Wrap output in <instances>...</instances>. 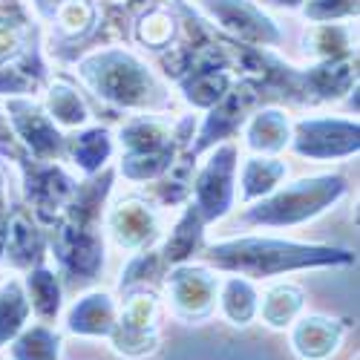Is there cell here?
I'll list each match as a JSON object with an SVG mask.
<instances>
[{
  "instance_id": "cell-18",
  "label": "cell",
  "mask_w": 360,
  "mask_h": 360,
  "mask_svg": "<svg viewBox=\"0 0 360 360\" xmlns=\"http://www.w3.org/2000/svg\"><path fill=\"white\" fill-rule=\"evenodd\" d=\"M357 86V64L352 55L335 61H317L303 72L306 101H340Z\"/></svg>"
},
{
  "instance_id": "cell-31",
  "label": "cell",
  "mask_w": 360,
  "mask_h": 360,
  "mask_svg": "<svg viewBox=\"0 0 360 360\" xmlns=\"http://www.w3.org/2000/svg\"><path fill=\"white\" fill-rule=\"evenodd\" d=\"M173 35H176V20L165 9H150L136 23V41L144 49H170Z\"/></svg>"
},
{
  "instance_id": "cell-7",
  "label": "cell",
  "mask_w": 360,
  "mask_h": 360,
  "mask_svg": "<svg viewBox=\"0 0 360 360\" xmlns=\"http://www.w3.org/2000/svg\"><path fill=\"white\" fill-rule=\"evenodd\" d=\"M115 354L141 360L159 352L162 332H159V297L150 288L124 291L122 309H118L115 326L107 335Z\"/></svg>"
},
{
  "instance_id": "cell-1",
  "label": "cell",
  "mask_w": 360,
  "mask_h": 360,
  "mask_svg": "<svg viewBox=\"0 0 360 360\" xmlns=\"http://www.w3.org/2000/svg\"><path fill=\"white\" fill-rule=\"evenodd\" d=\"M115 170L104 167L75 185V193L49 225V248L70 285H89L104 271V211L112 193Z\"/></svg>"
},
{
  "instance_id": "cell-23",
  "label": "cell",
  "mask_w": 360,
  "mask_h": 360,
  "mask_svg": "<svg viewBox=\"0 0 360 360\" xmlns=\"http://www.w3.org/2000/svg\"><path fill=\"white\" fill-rule=\"evenodd\" d=\"M217 303H219V314L236 326V328H245L257 320L259 311V291L254 285V280L248 277H228L219 280V294H217Z\"/></svg>"
},
{
  "instance_id": "cell-2",
  "label": "cell",
  "mask_w": 360,
  "mask_h": 360,
  "mask_svg": "<svg viewBox=\"0 0 360 360\" xmlns=\"http://www.w3.org/2000/svg\"><path fill=\"white\" fill-rule=\"evenodd\" d=\"M199 254L217 271L239 274L254 283L294 274V271H309V268H343L354 262L352 248L297 243V239L257 236V233L217 239L211 245H202Z\"/></svg>"
},
{
  "instance_id": "cell-35",
  "label": "cell",
  "mask_w": 360,
  "mask_h": 360,
  "mask_svg": "<svg viewBox=\"0 0 360 360\" xmlns=\"http://www.w3.org/2000/svg\"><path fill=\"white\" fill-rule=\"evenodd\" d=\"M26 46V26L15 20H0V64H9Z\"/></svg>"
},
{
  "instance_id": "cell-33",
  "label": "cell",
  "mask_w": 360,
  "mask_h": 360,
  "mask_svg": "<svg viewBox=\"0 0 360 360\" xmlns=\"http://www.w3.org/2000/svg\"><path fill=\"white\" fill-rule=\"evenodd\" d=\"M191 182H193V159H176L173 167L159 179V199L165 205H179L191 196Z\"/></svg>"
},
{
  "instance_id": "cell-38",
  "label": "cell",
  "mask_w": 360,
  "mask_h": 360,
  "mask_svg": "<svg viewBox=\"0 0 360 360\" xmlns=\"http://www.w3.org/2000/svg\"><path fill=\"white\" fill-rule=\"evenodd\" d=\"M67 4V0H32V6H35V12L44 18V20H55V15H58V9H61Z\"/></svg>"
},
{
  "instance_id": "cell-9",
  "label": "cell",
  "mask_w": 360,
  "mask_h": 360,
  "mask_svg": "<svg viewBox=\"0 0 360 360\" xmlns=\"http://www.w3.org/2000/svg\"><path fill=\"white\" fill-rule=\"evenodd\" d=\"M165 291H167L170 314L179 323L199 326L217 314L219 277L211 265H196V262L170 265Z\"/></svg>"
},
{
  "instance_id": "cell-27",
  "label": "cell",
  "mask_w": 360,
  "mask_h": 360,
  "mask_svg": "<svg viewBox=\"0 0 360 360\" xmlns=\"http://www.w3.org/2000/svg\"><path fill=\"white\" fill-rule=\"evenodd\" d=\"M61 352H64V338L49 323L26 326L9 343L12 360H61Z\"/></svg>"
},
{
  "instance_id": "cell-29",
  "label": "cell",
  "mask_w": 360,
  "mask_h": 360,
  "mask_svg": "<svg viewBox=\"0 0 360 360\" xmlns=\"http://www.w3.org/2000/svg\"><path fill=\"white\" fill-rule=\"evenodd\" d=\"M352 46H354V32L349 23H314L303 38V49L314 61L346 58L352 55Z\"/></svg>"
},
{
  "instance_id": "cell-8",
  "label": "cell",
  "mask_w": 360,
  "mask_h": 360,
  "mask_svg": "<svg viewBox=\"0 0 360 360\" xmlns=\"http://www.w3.org/2000/svg\"><path fill=\"white\" fill-rule=\"evenodd\" d=\"M291 153L309 162H340L357 156L360 127L340 115H309L291 124Z\"/></svg>"
},
{
  "instance_id": "cell-6",
  "label": "cell",
  "mask_w": 360,
  "mask_h": 360,
  "mask_svg": "<svg viewBox=\"0 0 360 360\" xmlns=\"http://www.w3.org/2000/svg\"><path fill=\"white\" fill-rule=\"evenodd\" d=\"M236 170H239V147L233 141H222L207 150V159L191 182L193 207L211 225L231 214L236 202Z\"/></svg>"
},
{
  "instance_id": "cell-40",
  "label": "cell",
  "mask_w": 360,
  "mask_h": 360,
  "mask_svg": "<svg viewBox=\"0 0 360 360\" xmlns=\"http://www.w3.org/2000/svg\"><path fill=\"white\" fill-rule=\"evenodd\" d=\"M0 173H4V167H0Z\"/></svg>"
},
{
  "instance_id": "cell-32",
  "label": "cell",
  "mask_w": 360,
  "mask_h": 360,
  "mask_svg": "<svg viewBox=\"0 0 360 360\" xmlns=\"http://www.w3.org/2000/svg\"><path fill=\"white\" fill-rule=\"evenodd\" d=\"M162 268V254L153 248H141L130 257V262L124 265L122 277H118V291H133V288H147V283L159 277Z\"/></svg>"
},
{
  "instance_id": "cell-20",
  "label": "cell",
  "mask_w": 360,
  "mask_h": 360,
  "mask_svg": "<svg viewBox=\"0 0 360 360\" xmlns=\"http://www.w3.org/2000/svg\"><path fill=\"white\" fill-rule=\"evenodd\" d=\"M23 288L29 297V306H32V314L41 323H55L64 311V283L61 274L41 265H32L23 277Z\"/></svg>"
},
{
  "instance_id": "cell-22",
  "label": "cell",
  "mask_w": 360,
  "mask_h": 360,
  "mask_svg": "<svg viewBox=\"0 0 360 360\" xmlns=\"http://www.w3.org/2000/svg\"><path fill=\"white\" fill-rule=\"evenodd\" d=\"M115 150V139L107 127L96 124V127H84L75 136H67V153L72 159V165L84 173V176H96L101 173Z\"/></svg>"
},
{
  "instance_id": "cell-11",
  "label": "cell",
  "mask_w": 360,
  "mask_h": 360,
  "mask_svg": "<svg viewBox=\"0 0 360 360\" xmlns=\"http://www.w3.org/2000/svg\"><path fill=\"white\" fill-rule=\"evenodd\" d=\"M259 93L248 84V81H239V84H231L228 93L207 110L205 122L196 127L185 156L188 159H196L202 153H207L211 147L222 144V141H231L239 130H243L245 118L251 115V107L257 104Z\"/></svg>"
},
{
  "instance_id": "cell-17",
  "label": "cell",
  "mask_w": 360,
  "mask_h": 360,
  "mask_svg": "<svg viewBox=\"0 0 360 360\" xmlns=\"http://www.w3.org/2000/svg\"><path fill=\"white\" fill-rule=\"evenodd\" d=\"M118 306L107 291H86L81 294L67 311V332L75 338H107L115 326Z\"/></svg>"
},
{
  "instance_id": "cell-26",
  "label": "cell",
  "mask_w": 360,
  "mask_h": 360,
  "mask_svg": "<svg viewBox=\"0 0 360 360\" xmlns=\"http://www.w3.org/2000/svg\"><path fill=\"white\" fill-rule=\"evenodd\" d=\"M32 317V306L23 288V280L6 277L0 283V349H6Z\"/></svg>"
},
{
  "instance_id": "cell-30",
  "label": "cell",
  "mask_w": 360,
  "mask_h": 360,
  "mask_svg": "<svg viewBox=\"0 0 360 360\" xmlns=\"http://www.w3.org/2000/svg\"><path fill=\"white\" fill-rule=\"evenodd\" d=\"M96 15H98V9L93 0H67L55 15V26L64 38L75 41V38H84L86 32H93Z\"/></svg>"
},
{
  "instance_id": "cell-15",
  "label": "cell",
  "mask_w": 360,
  "mask_h": 360,
  "mask_svg": "<svg viewBox=\"0 0 360 360\" xmlns=\"http://www.w3.org/2000/svg\"><path fill=\"white\" fill-rule=\"evenodd\" d=\"M291 352L300 360H328L335 357L349 335V323L328 314H300L291 326Z\"/></svg>"
},
{
  "instance_id": "cell-28",
  "label": "cell",
  "mask_w": 360,
  "mask_h": 360,
  "mask_svg": "<svg viewBox=\"0 0 360 360\" xmlns=\"http://www.w3.org/2000/svg\"><path fill=\"white\" fill-rule=\"evenodd\" d=\"M44 110L49 112V118L58 127H67V130H78V127H84L89 122V118H93L89 115L86 101L81 98V93L72 84H67L61 78L46 86V107Z\"/></svg>"
},
{
  "instance_id": "cell-5",
  "label": "cell",
  "mask_w": 360,
  "mask_h": 360,
  "mask_svg": "<svg viewBox=\"0 0 360 360\" xmlns=\"http://www.w3.org/2000/svg\"><path fill=\"white\" fill-rule=\"evenodd\" d=\"M122 141V162L118 170L127 182H159L185 150L176 136V127L159 115H133L118 130Z\"/></svg>"
},
{
  "instance_id": "cell-16",
  "label": "cell",
  "mask_w": 360,
  "mask_h": 360,
  "mask_svg": "<svg viewBox=\"0 0 360 360\" xmlns=\"http://www.w3.org/2000/svg\"><path fill=\"white\" fill-rule=\"evenodd\" d=\"M41 225L44 222H38V217L29 211L26 205L12 207L9 239H6V254H4V262H9V268H15V271H29L32 265L44 262L49 236Z\"/></svg>"
},
{
  "instance_id": "cell-34",
  "label": "cell",
  "mask_w": 360,
  "mask_h": 360,
  "mask_svg": "<svg viewBox=\"0 0 360 360\" xmlns=\"http://www.w3.org/2000/svg\"><path fill=\"white\" fill-rule=\"evenodd\" d=\"M300 12L311 23H338L357 18V0H306Z\"/></svg>"
},
{
  "instance_id": "cell-10",
  "label": "cell",
  "mask_w": 360,
  "mask_h": 360,
  "mask_svg": "<svg viewBox=\"0 0 360 360\" xmlns=\"http://www.w3.org/2000/svg\"><path fill=\"white\" fill-rule=\"evenodd\" d=\"M199 9L211 18L231 41L248 46H280L285 41L283 29L271 15H265L262 6L254 0H199Z\"/></svg>"
},
{
  "instance_id": "cell-39",
  "label": "cell",
  "mask_w": 360,
  "mask_h": 360,
  "mask_svg": "<svg viewBox=\"0 0 360 360\" xmlns=\"http://www.w3.org/2000/svg\"><path fill=\"white\" fill-rule=\"evenodd\" d=\"M265 6H274V9H300L306 0H262Z\"/></svg>"
},
{
  "instance_id": "cell-12",
  "label": "cell",
  "mask_w": 360,
  "mask_h": 360,
  "mask_svg": "<svg viewBox=\"0 0 360 360\" xmlns=\"http://www.w3.org/2000/svg\"><path fill=\"white\" fill-rule=\"evenodd\" d=\"M6 115L15 136L26 147V153L38 162H58L67 153V136L61 133L49 112L29 96H12L6 101Z\"/></svg>"
},
{
  "instance_id": "cell-13",
  "label": "cell",
  "mask_w": 360,
  "mask_h": 360,
  "mask_svg": "<svg viewBox=\"0 0 360 360\" xmlns=\"http://www.w3.org/2000/svg\"><path fill=\"white\" fill-rule=\"evenodd\" d=\"M20 167V182H23V196L29 202V211L38 217V222H52L64 211V205L75 193L78 179H72L58 162H38L29 156Z\"/></svg>"
},
{
  "instance_id": "cell-4",
  "label": "cell",
  "mask_w": 360,
  "mask_h": 360,
  "mask_svg": "<svg viewBox=\"0 0 360 360\" xmlns=\"http://www.w3.org/2000/svg\"><path fill=\"white\" fill-rule=\"evenodd\" d=\"M349 193V179L343 173H317L271 191L251 202L236 225L243 228H297L317 219Z\"/></svg>"
},
{
  "instance_id": "cell-36",
  "label": "cell",
  "mask_w": 360,
  "mask_h": 360,
  "mask_svg": "<svg viewBox=\"0 0 360 360\" xmlns=\"http://www.w3.org/2000/svg\"><path fill=\"white\" fill-rule=\"evenodd\" d=\"M0 159H4V162H15V165H20V162L29 159L26 147H23L20 139L15 136L6 112H0Z\"/></svg>"
},
{
  "instance_id": "cell-37",
  "label": "cell",
  "mask_w": 360,
  "mask_h": 360,
  "mask_svg": "<svg viewBox=\"0 0 360 360\" xmlns=\"http://www.w3.org/2000/svg\"><path fill=\"white\" fill-rule=\"evenodd\" d=\"M9 219H12V205H9V196H6V173H0V265H4V254H6Z\"/></svg>"
},
{
  "instance_id": "cell-24",
  "label": "cell",
  "mask_w": 360,
  "mask_h": 360,
  "mask_svg": "<svg viewBox=\"0 0 360 360\" xmlns=\"http://www.w3.org/2000/svg\"><path fill=\"white\" fill-rule=\"evenodd\" d=\"M288 176V165L277 156H248L239 170V199L257 202L277 191L283 179Z\"/></svg>"
},
{
  "instance_id": "cell-14",
  "label": "cell",
  "mask_w": 360,
  "mask_h": 360,
  "mask_svg": "<svg viewBox=\"0 0 360 360\" xmlns=\"http://www.w3.org/2000/svg\"><path fill=\"white\" fill-rule=\"evenodd\" d=\"M104 228L115 248L136 254L141 248H150L159 239L162 217L153 202H147L141 196H124L110 211H104Z\"/></svg>"
},
{
  "instance_id": "cell-19",
  "label": "cell",
  "mask_w": 360,
  "mask_h": 360,
  "mask_svg": "<svg viewBox=\"0 0 360 360\" xmlns=\"http://www.w3.org/2000/svg\"><path fill=\"white\" fill-rule=\"evenodd\" d=\"M243 136L254 156H277L291 141V118L280 107H262L245 118Z\"/></svg>"
},
{
  "instance_id": "cell-21",
  "label": "cell",
  "mask_w": 360,
  "mask_h": 360,
  "mask_svg": "<svg viewBox=\"0 0 360 360\" xmlns=\"http://www.w3.org/2000/svg\"><path fill=\"white\" fill-rule=\"evenodd\" d=\"M205 228H207V222L202 219V214L193 207V202H188L182 217L176 219L170 236L165 239V245L159 251L162 254V265L170 268V265L191 262L202 251V245H205Z\"/></svg>"
},
{
  "instance_id": "cell-3",
  "label": "cell",
  "mask_w": 360,
  "mask_h": 360,
  "mask_svg": "<svg viewBox=\"0 0 360 360\" xmlns=\"http://www.w3.org/2000/svg\"><path fill=\"white\" fill-rule=\"evenodd\" d=\"M75 72L101 101L112 107L141 112H162L170 107L165 81L124 46H107L84 55L75 64Z\"/></svg>"
},
{
  "instance_id": "cell-25",
  "label": "cell",
  "mask_w": 360,
  "mask_h": 360,
  "mask_svg": "<svg viewBox=\"0 0 360 360\" xmlns=\"http://www.w3.org/2000/svg\"><path fill=\"white\" fill-rule=\"evenodd\" d=\"M306 309V291L297 283H274L259 297V311L262 323L268 328H288Z\"/></svg>"
}]
</instances>
